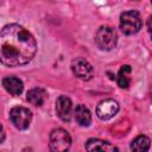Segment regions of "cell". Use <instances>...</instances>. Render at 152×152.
Instances as JSON below:
<instances>
[{"instance_id":"1","label":"cell","mask_w":152,"mask_h":152,"mask_svg":"<svg viewBox=\"0 0 152 152\" xmlns=\"http://www.w3.org/2000/svg\"><path fill=\"white\" fill-rule=\"evenodd\" d=\"M37 42L28 30L19 24L6 25L0 31V63L6 66H21L32 61Z\"/></svg>"},{"instance_id":"2","label":"cell","mask_w":152,"mask_h":152,"mask_svg":"<svg viewBox=\"0 0 152 152\" xmlns=\"http://www.w3.org/2000/svg\"><path fill=\"white\" fill-rule=\"evenodd\" d=\"M95 43L101 50L109 51L116 46L118 34L115 30L110 26H107V25L100 26L95 34Z\"/></svg>"},{"instance_id":"3","label":"cell","mask_w":152,"mask_h":152,"mask_svg":"<svg viewBox=\"0 0 152 152\" xmlns=\"http://www.w3.org/2000/svg\"><path fill=\"white\" fill-rule=\"evenodd\" d=\"M142 27V19L137 11H126L120 15V28L125 34H134Z\"/></svg>"},{"instance_id":"4","label":"cell","mask_w":152,"mask_h":152,"mask_svg":"<svg viewBox=\"0 0 152 152\" xmlns=\"http://www.w3.org/2000/svg\"><path fill=\"white\" fill-rule=\"evenodd\" d=\"M49 146L51 152H68L71 146V137L68 131L56 128L50 133Z\"/></svg>"},{"instance_id":"5","label":"cell","mask_w":152,"mask_h":152,"mask_svg":"<svg viewBox=\"0 0 152 152\" xmlns=\"http://www.w3.org/2000/svg\"><path fill=\"white\" fill-rule=\"evenodd\" d=\"M10 120L15 128L24 131V129H27L31 124L32 113L28 108L17 106L10 110Z\"/></svg>"},{"instance_id":"6","label":"cell","mask_w":152,"mask_h":152,"mask_svg":"<svg viewBox=\"0 0 152 152\" xmlns=\"http://www.w3.org/2000/svg\"><path fill=\"white\" fill-rule=\"evenodd\" d=\"M71 70L74 75L82 81H89L93 78L94 75L91 64L82 57H77L71 62Z\"/></svg>"},{"instance_id":"7","label":"cell","mask_w":152,"mask_h":152,"mask_svg":"<svg viewBox=\"0 0 152 152\" xmlns=\"http://www.w3.org/2000/svg\"><path fill=\"white\" fill-rule=\"evenodd\" d=\"M119 112V103L114 99L101 100L96 106V115L101 120H109Z\"/></svg>"},{"instance_id":"8","label":"cell","mask_w":152,"mask_h":152,"mask_svg":"<svg viewBox=\"0 0 152 152\" xmlns=\"http://www.w3.org/2000/svg\"><path fill=\"white\" fill-rule=\"evenodd\" d=\"M56 112H57V115L59 116L61 120H63L65 122L70 121L71 115H72L71 100L65 95L58 96V99L56 100Z\"/></svg>"},{"instance_id":"9","label":"cell","mask_w":152,"mask_h":152,"mask_svg":"<svg viewBox=\"0 0 152 152\" xmlns=\"http://www.w3.org/2000/svg\"><path fill=\"white\" fill-rule=\"evenodd\" d=\"M87 152H119L118 147L106 140L91 138L86 142Z\"/></svg>"},{"instance_id":"10","label":"cell","mask_w":152,"mask_h":152,"mask_svg":"<svg viewBox=\"0 0 152 152\" xmlns=\"http://www.w3.org/2000/svg\"><path fill=\"white\" fill-rule=\"evenodd\" d=\"M2 86L13 96H19L24 90L23 81L15 76H7L2 80Z\"/></svg>"},{"instance_id":"11","label":"cell","mask_w":152,"mask_h":152,"mask_svg":"<svg viewBox=\"0 0 152 152\" xmlns=\"http://www.w3.org/2000/svg\"><path fill=\"white\" fill-rule=\"evenodd\" d=\"M26 99L33 106H42L48 99V93L43 88H33L27 91Z\"/></svg>"},{"instance_id":"12","label":"cell","mask_w":152,"mask_h":152,"mask_svg":"<svg viewBox=\"0 0 152 152\" xmlns=\"http://www.w3.org/2000/svg\"><path fill=\"white\" fill-rule=\"evenodd\" d=\"M75 119L80 126H89L91 124V113L84 104H78L75 108Z\"/></svg>"},{"instance_id":"13","label":"cell","mask_w":152,"mask_h":152,"mask_svg":"<svg viewBox=\"0 0 152 152\" xmlns=\"http://www.w3.org/2000/svg\"><path fill=\"white\" fill-rule=\"evenodd\" d=\"M150 138L146 135H138L131 142L132 152H148L150 150Z\"/></svg>"},{"instance_id":"14","label":"cell","mask_w":152,"mask_h":152,"mask_svg":"<svg viewBox=\"0 0 152 152\" xmlns=\"http://www.w3.org/2000/svg\"><path fill=\"white\" fill-rule=\"evenodd\" d=\"M132 72V68L129 65H122L118 72V76H116V82H118V86L120 88H128L129 84H131V75Z\"/></svg>"},{"instance_id":"15","label":"cell","mask_w":152,"mask_h":152,"mask_svg":"<svg viewBox=\"0 0 152 152\" xmlns=\"http://www.w3.org/2000/svg\"><path fill=\"white\" fill-rule=\"evenodd\" d=\"M5 138H6V133H5V129H4L2 125L0 124V144H2L5 141Z\"/></svg>"}]
</instances>
